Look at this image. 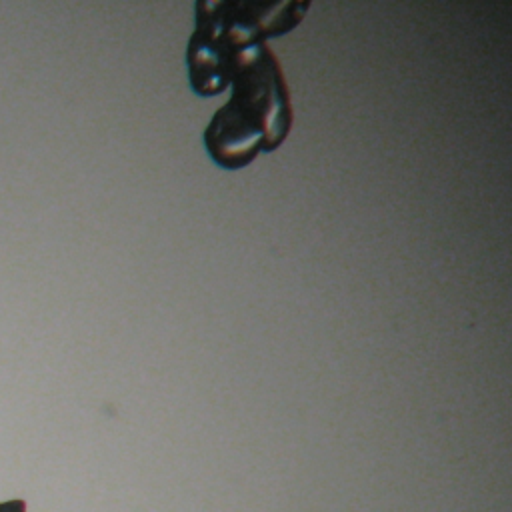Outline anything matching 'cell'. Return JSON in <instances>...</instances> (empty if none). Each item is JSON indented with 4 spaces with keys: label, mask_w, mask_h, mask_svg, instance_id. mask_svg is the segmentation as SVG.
Returning <instances> with one entry per match:
<instances>
[{
    "label": "cell",
    "mask_w": 512,
    "mask_h": 512,
    "mask_svg": "<svg viewBox=\"0 0 512 512\" xmlns=\"http://www.w3.org/2000/svg\"><path fill=\"white\" fill-rule=\"evenodd\" d=\"M232 94L204 130L210 158L228 170L276 150L292 128L290 90L278 58L266 44L252 48L232 76Z\"/></svg>",
    "instance_id": "obj_1"
},
{
    "label": "cell",
    "mask_w": 512,
    "mask_h": 512,
    "mask_svg": "<svg viewBox=\"0 0 512 512\" xmlns=\"http://www.w3.org/2000/svg\"><path fill=\"white\" fill-rule=\"evenodd\" d=\"M308 6L310 2H196V28L186 52L192 90L198 96L222 92L242 58L266 38L298 26Z\"/></svg>",
    "instance_id": "obj_2"
},
{
    "label": "cell",
    "mask_w": 512,
    "mask_h": 512,
    "mask_svg": "<svg viewBox=\"0 0 512 512\" xmlns=\"http://www.w3.org/2000/svg\"><path fill=\"white\" fill-rule=\"evenodd\" d=\"M0 512H26V502L20 500V498L0 502Z\"/></svg>",
    "instance_id": "obj_3"
}]
</instances>
